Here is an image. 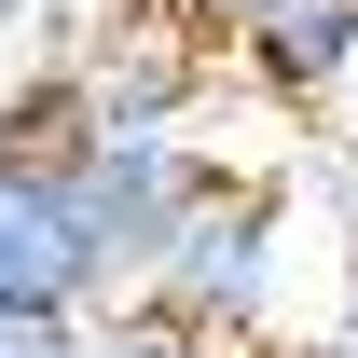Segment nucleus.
Here are the masks:
<instances>
[{
  "instance_id": "1",
  "label": "nucleus",
  "mask_w": 358,
  "mask_h": 358,
  "mask_svg": "<svg viewBox=\"0 0 358 358\" xmlns=\"http://www.w3.org/2000/svg\"><path fill=\"white\" fill-rule=\"evenodd\" d=\"M124 303H166V317H193V331H221V345L262 358L275 303H289V193H275L262 166H221L193 207H179L166 262L138 275Z\"/></svg>"
},
{
  "instance_id": "2",
  "label": "nucleus",
  "mask_w": 358,
  "mask_h": 358,
  "mask_svg": "<svg viewBox=\"0 0 358 358\" xmlns=\"http://www.w3.org/2000/svg\"><path fill=\"white\" fill-rule=\"evenodd\" d=\"M221 179L207 138H83L69 152V207H83V248H96V303H124L138 275L166 262L179 207Z\"/></svg>"
},
{
  "instance_id": "3",
  "label": "nucleus",
  "mask_w": 358,
  "mask_h": 358,
  "mask_svg": "<svg viewBox=\"0 0 358 358\" xmlns=\"http://www.w3.org/2000/svg\"><path fill=\"white\" fill-rule=\"evenodd\" d=\"M0 317H96V248L69 207V166L0 138Z\"/></svg>"
},
{
  "instance_id": "4",
  "label": "nucleus",
  "mask_w": 358,
  "mask_h": 358,
  "mask_svg": "<svg viewBox=\"0 0 358 358\" xmlns=\"http://www.w3.org/2000/svg\"><path fill=\"white\" fill-rule=\"evenodd\" d=\"M221 55L275 96V110H331V96L358 83V0H262Z\"/></svg>"
},
{
  "instance_id": "5",
  "label": "nucleus",
  "mask_w": 358,
  "mask_h": 358,
  "mask_svg": "<svg viewBox=\"0 0 358 358\" xmlns=\"http://www.w3.org/2000/svg\"><path fill=\"white\" fill-rule=\"evenodd\" d=\"M83 358H248V345H221V331H193V317H166V303H96Z\"/></svg>"
},
{
  "instance_id": "6",
  "label": "nucleus",
  "mask_w": 358,
  "mask_h": 358,
  "mask_svg": "<svg viewBox=\"0 0 358 358\" xmlns=\"http://www.w3.org/2000/svg\"><path fill=\"white\" fill-rule=\"evenodd\" d=\"M275 358H358V262L331 275V317H317L303 345H275Z\"/></svg>"
},
{
  "instance_id": "7",
  "label": "nucleus",
  "mask_w": 358,
  "mask_h": 358,
  "mask_svg": "<svg viewBox=\"0 0 358 358\" xmlns=\"http://www.w3.org/2000/svg\"><path fill=\"white\" fill-rule=\"evenodd\" d=\"M0 358H83V317H0Z\"/></svg>"
},
{
  "instance_id": "8",
  "label": "nucleus",
  "mask_w": 358,
  "mask_h": 358,
  "mask_svg": "<svg viewBox=\"0 0 358 358\" xmlns=\"http://www.w3.org/2000/svg\"><path fill=\"white\" fill-rule=\"evenodd\" d=\"M166 14H179V28H193V42H207V55H221L234 28H248V14H262V0H166Z\"/></svg>"
}]
</instances>
